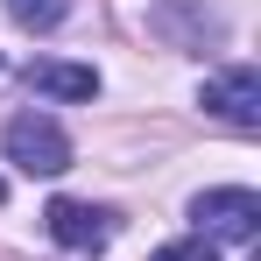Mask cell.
<instances>
[{"instance_id": "cell-8", "label": "cell", "mask_w": 261, "mask_h": 261, "mask_svg": "<svg viewBox=\"0 0 261 261\" xmlns=\"http://www.w3.org/2000/svg\"><path fill=\"white\" fill-rule=\"evenodd\" d=\"M0 198H7V184H0Z\"/></svg>"}, {"instance_id": "cell-5", "label": "cell", "mask_w": 261, "mask_h": 261, "mask_svg": "<svg viewBox=\"0 0 261 261\" xmlns=\"http://www.w3.org/2000/svg\"><path fill=\"white\" fill-rule=\"evenodd\" d=\"M21 78L36 92H49V99H92V92H99V71H92V64H57V57H36Z\"/></svg>"}, {"instance_id": "cell-6", "label": "cell", "mask_w": 261, "mask_h": 261, "mask_svg": "<svg viewBox=\"0 0 261 261\" xmlns=\"http://www.w3.org/2000/svg\"><path fill=\"white\" fill-rule=\"evenodd\" d=\"M7 14H14L21 29H57V21L71 14V0H7Z\"/></svg>"}, {"instance_id": "cell-7", "label": "cell", "mask_w": 261, "mask_h": 261, "mask_svg": "<svg viewBox=\"0 0 261 261\" xmlns=\"http://www.w3.org/2000/svg\"><path fill=\"white\" fill-rule=\"evenodd\" d=\"M148 261H219V254H212V240H176V247H155Z\"/></svg>"}, {"instance_id": "cell-3", "label": "cell", "mask_w": 261, "mask_h": 261, "mask_svg": "<svg viewBox=\"0 0 261 261\" xmlns=\"http://www.w3.org/2000/svg\"><path fill=\"white\" fill-rule=\"evenodd\" d=\"M43 219H49V240L71 247V254H99L113 240V212L106 205H85V198H57Z\"/></svg>"}, {"instance_id": "cell-2", "label": "cell", "mask_w": 261, "mask_h": 261, "mask_svg": "<svg viewBox=\"0 0 261 261\" xmlns=\"http://www.w3.org/2000/svg\"><path fill=\"white\" fill-rule=\"evenodd\" d=\"M191 219H198V240H254L261 198L254 191H205L191 205Z\"/></svg>"}, {"instance_id": "cell-4", "label": "cell", "mask_w": 261, "mask_h": 261, "mask_svg": "<svg viewBox=\"0 0 261 261\" xmlns=\"http://www.w3.org/2000/svg\"><path fill=\"white\" fill-rule=\"evenodd\" d=\"M198 99H205V113H219L226 127H240V134L261 127V78L247 71V64H240V71H226V78H205Z\"/></svg>"}, {"instance_id": "cell-1", "label": "cell", "mask_w": 261, "mask_h": 261, "mask_svg": "<svg viewBox=\"0 0 261 261\" xmlns=\"http://www.w3.org/2000/svg\"><path fill=\"white\" fill-rule=\"evenodd\" d=\"M7 163L29 176H57V170H71V141L49 113H14L7 120Z\"/></svg>"}]
</instances>
